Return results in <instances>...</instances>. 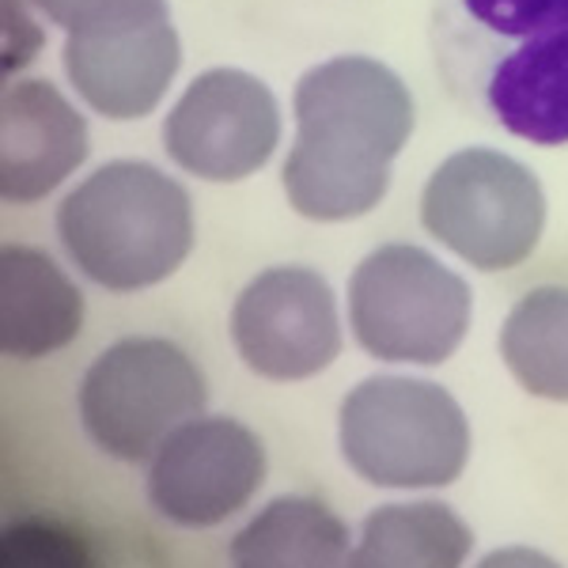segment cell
Listing matches in <instances>:
<instances>
[{"instance_id":"6da1fadb","label":"cell","mask_w":568,"mask_h":568,"mask_svg":"<svg viewBox=\"0 0 568 568\" xmlns=\"http://www.w3.org/2000/svg\"><path fill=\"white\" fill-rule=\"evenodd\" d=\"M428 39L455 106L568 149V0H436Z\"/></svg>"},{"instance_id":"7a4b0ae2","label":"cell","mask_w":568,"mask_h":568,"mask_svg":"<svg viewBox=\"0 0 568 568\" xmlns=\"http://www.w3.org/2000/svg\"><path fill=\"white\" fill-rule=\"evenodd\" d=\"M300 136L284 160V194L307 220L372 213L390 186V160L414 133L406 84L372 58H334L296 84Z\"/></svg>"},{"instance_id":"3957f363","label":"cell","mask_w":568,"mask_h":568,"mask_svg":"<svg viewBox=\"0 0 568 568\" xmlns=\"http://www.w3.org/2000/svg\"><path fill=\"white\" fill-rule=\"evenodd\" d=\"M58 235L95 284L136 292L168 281L186 262L194 246V205L160 168L118 160L61 201Z\"/></svg>"},{"instance_id":"277c9868","label":"cell","mask_w":568,"mask_h":568,"mask_svg":"<svg viewBox=\"0 0 568 568\" xmlns=\"http://www.w3.org/2000/svg\"><path fill=\"white\" fill-rule=\"evenodd\" d=\"M342 455L383 489H439L463 474L470 425L439 383L375 375L342 402Z\"/></svg>"},{"instance_id":"5b68a950","label":"cell","mask_w":568,"mask_h":568,"mask_svg":"<svg viewBox=\"0 0 568 568\" xmlns=\"http://www.w3.org/2000/svg\"><path fill=\"white\" fill-rule=\"evenodd\" d=\"M349 318L375 361L444 364L470 329V284L414 243H387L356 265Z\"/></svg>"},{"instance_id":"8992f818","label":"cell","mask_w":568,"mask_h":568,"mask_svg":"<svg viewBox=\"0 0 568 568\" xmlns=\"http://www.w3.org/2000/svg\"><path fill=\"white\" fill-rule=\"evenodd\" d=\"M425 232L481 273L535 254L546 227V194L535 171L493 149L455 152L433 171L420 197Z\"/></svg>"},{"instance_id":"52a82bcc","label":"cell","mask_w":568,"mask_h":568,"mask_svg":"<svg viewBox=\"0 0 568 568\" xmlns=\"http://www.w3.org/2000/svg\"><path fill=\"white\" fill-rule=\"evenodd\" d=\"M197 364L163 337H125L91 364L80 383V420L106 455L144 463L205 409Z\"/></svg>"},{"instance_id":"ba28073f","label":"cell","mask_w":568,"mask_h":568,"mask_svg":"<svg viewBox=\"0 0 568 568\" xmlns=\"http://www.w3.org/2000/svg\"><path fill=\"white\" fill-rule=\"evenodd\" d=\"M281 141V110L258 77L213 69L182 91L163 122V149L205 182H240L265 168Z\"/></svg>"},{"instance_id":"9c48e42d","label":"cell","mask_w":568,"mask_h":568,"mask_svg":"<svg viewBox=\"0 0 568 568\" xmlns=\"http://www.w3.org/2000/svg\"><path fill=\"white\" fill-rule=\"evenodd\" d=\"M232 342L246 368L265 379H311L342 353L334 292L315 270H265L235 300Z\"/></svg>"},{"instance_id":"30bf717a","label":"cell","mask_w":568,"mask_h":568,"mask_svg":"<svg viewBox=\"0 0 568 568\" xmlns=\"http://www.w3.org/2000/svg\"><path fill=\"white\" fill-rule=\"evenodd\" d=\"M265 481V447L232 417H194L152 455L149 500L179 527H216Z\"/></svg>"},{"instance_id":"8fae6325","label":"cell","mask_w":568,"mask_h":568,"mask_svg":"<svg viewBox=\"0 0 568 568\" xmlns=\"http://www.w3.org/2000/svg\"><path fill=\"white\" fill-rule=\"evenodd\" d=\"M88 160V125L50 80H20L0 99V194L31 205Z\"/></svg>"},{"instance_id":"7c38bea8","label":"cell","mask_w":568,"mask_h":568,"mask_svg":"<svg viewBox=\"0 0 568 568\" xmlns=\"http://www.w3.org/2000/svg\"><path fill=\"white\" fill-rule=\"evenodd\" d=\"M179 31L171 23L118 34H69L65 72L91 110L114 122L152 114L179 72Z\"/></svg>"},{"instance_id":"4fadbf2b","label":"cell","mask_w":568,"mask_h":568,"mask_svg":"<svg viewBox=\"0 0 568 568\" xmlns=\"http://www.w3.org/2000/svg\"><path fill=\"white\" fill-rule=\"evenodd\" d=\"M84 326V296L50 254L8 243L0 251V349L39 361L65 349Z\"/></svg>"},{"instance_id":"5bb4252c","label":"cell","mask_w":568,"mask_h":568,"mask_svg":"<svg viewBox=\"0 0 568 568\" xmlns=\"http://www.w3.org/2000/svg\"><path fill=\"white\" fill-rule=\"evenodd\" d=\"M349 527L315 497H281L232 538L240 568H329L349 561Z\"/></svg>"},{"instance_id":"9a60e30c","label":"cell","mask_w":568,"mask_h":568,"mask_svg":"<svg viewBox=\"0 0 568 568\" xmlns=\"http://www.w3.org/2000/svg\"><path fill=\"white\" fill-rule=\"evenodd\" d=\"M470 527L439 500L387 504L364 519L349 565L361 568H459L470 557Z\"/></svg>"},{"instance_id":"2e32d148","label":"cell","mask_w":568,"mask_h":568,"mask_svg":"<svg viewBox=\"0 0 568 568\" xmlns=\"http://www.w3.org/2000/svg\"><path fill=\"white\" fill-rule=\"evenodd\" d=\"M500 356L524 390L568 402V288H530L504 318Z\"/></svg>"},{"instance_id":"e0dca14e","label":"cell","mask_w":568,"mask_h":568,"mask_svg":"<svg viewBox=\"0 0 568 568\" xmlns=\"http://www.w3.org/2000/svg\"><path fill=\"white\" fill-rule=\"evenodd\" d=\"M69 34H118L171 23L168 0H34Z\"/></svg>"}]
</instances>
